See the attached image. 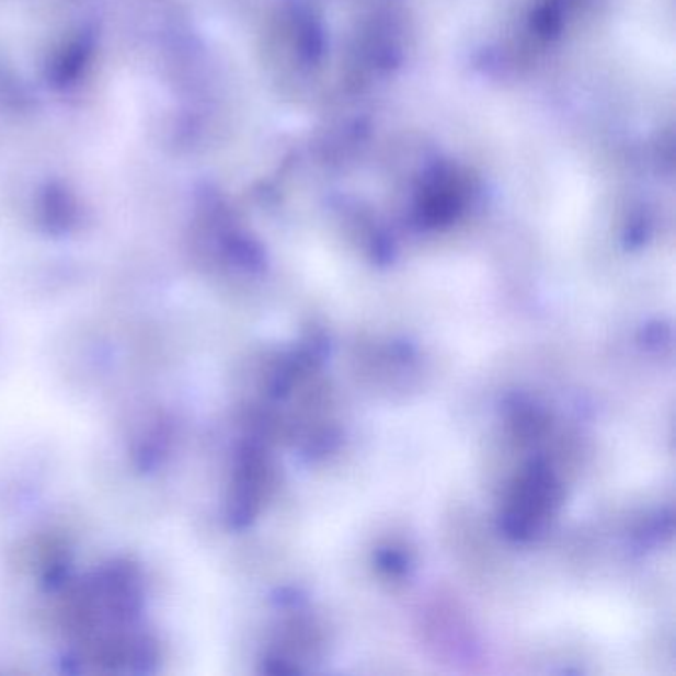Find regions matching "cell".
<instances>
[{"label": "cell", "mask_w": 676, "mask_h": 676, "mask_svg": "<svg viewBox=\"0 0 676 676\" xmlns=\"http://www.w3.org/2000/svg\"><path fill=\"white\" fill-rule=\"evenodd\" d=\"M500 530L506 538L514 541H526L531 538V522L522 518L520 514L508 511L500 518Z\"/></svg>", "instance_id": "1"}, {"label": "cell", "mask_w": 676, "mask_h": 676, "mask_svg": "<svg viewBox=\"0 0 676 676\" xmlns=\"http://www.w3.org/2000/svg\"><path fill=\"white\" fill-rule=\"evenodd\" d=\"M639 337L646 350H661L671 342V328L661 322L646 323Z\"/></svg>", "instance_id": "2"}, {"label": "cell", "mask_w": 676, "mask_h": 676, "mask_svg": "<svg viewBox=\"0 0 676 676\" xmlns=\"http://www.w3.org/2000/svg\"><path fill=\"white\" fill-rule=\"evenodd\" d=\"M377 563L383 572L393 573V575H401L409 568L405 553L399 552V550H381L377 553Z\"/></svg>", "instance_id": "3"}]
</instances>
